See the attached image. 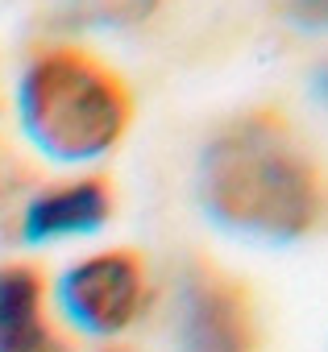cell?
<instances>
[{"mask_svg":"<svg viewBox=\"0 0 328 352\" xmlns=\"http://www.w3.org/2000/svg\"><path fill=\"white\" fill-rule=\"evenodd\" d=\"M200 195L221 224L266 241L307 236L328 216L324 170L270 108L237 116L208 141Z\"/></svg>","mask_w":328,"mask_h":352,"instance_id":"6da1fadb","label":"cell"},{"mask_svg":"<svg viewBox=\"0 0 328 352\" xmlns=\"http://www.w3.org/2000/svg\"><path fill=\"white\" fill-rule=\"evenodd\" d=\"M25 137L54 162L104 157L133 120L129 83L79 46H42L17 83Z\"/></svg>","mask_w":328,"mask_h":352,"instance_id":"7a4b0ae2","label":"cell"},{"mask_svg":"<svg viewBox=\"0 0 328 352\" xmlns=\"http://www.w3.org/2000/svg\"><path fill=\"white\" fill-rule=\"evenodd\" d=\"M145 261L133 249H104L75 261L59 278L63 315L88 336H121L145 311Z\"/></svg>","mask_w":328,"mask_h":352,"instance_id":"3957f363","label":"cell"},{"mask_svg":"<svg viewBox=\"0 0 328 352\" xmlns=\"http://www.w3.org/2000/svg\"><path fill=\"white\" fill-rule=\"evenodd\" d=\"M179 352H258V319L241 282L196 265L183 282Z\"/></svg>","mask_w":328,"mask_h":352,"instance_id":"277c9868","label":"cell"},{"mask_svg":"<svg viewBox=\"0 0 328 352\" xmlns=\"http://www.w3.org/2000/svg\"><path fill=\"white\" fill-rule=\"evenodd\" d=\"M112 216V183L104 174H88V179L38 187L30 204L21 208L17 236L30 245L42 241H63V236H83L104 228Z\"/></svg>","mask_w":328,"mask_h":352,"instance_id":"5b68a950","label":"cell"},{"mask_svg":"<svg viewBox=\"0 0 328 352\" xmlns=\"http://www.w3.org/2000/svg\"><path fill=\"white\" fill-rule=\"evenodd\" d=\"M0 352H75L46 307V274L0 261Z\"/></svg>","mask_w":328,"mask_h":352,"instance_id":"8992f818","label":"cell"},{"mask_svg":"<svg viewBox=\"0 0 328 352\" xmlns=\"http://www.w3.org/2000/svg\"><path fill=\"white\" fill-rule=\"evenodd\" d=\"M71 5H75V21H83V25L129 30V25H141L145 17H154L162 0H71Z\"/></svg>","mask_w":328,"mask_h":352,"instance_id":"52a82bcc","label":"cell"},{"mask_svg":"<svg viewBox=\"0 0 328 352\" xmlns=\"http://www.w3.org/2000/svg\"><path fill=\"white\" fill-rule=\"evenodd\" d=\"M278 9L303 30H328V0H278Z\"/></svg>","mask_w":328,"mask_h":352,"instance_id":"ba28073f","label":"cell"},{"mask_svg":"<svg viewBox=\"0 0 328 352\" xmlns=\"http://www.w3.org/2000/svg\"><path fill=\"white\" fill-rule=\"evenodd\" d=\"M100 352H129V348H100Z\"/></svg>","mask_w":328,"mask_h":352,"instance_id":"9c48e42d","label":"cell"}]
</instances>
